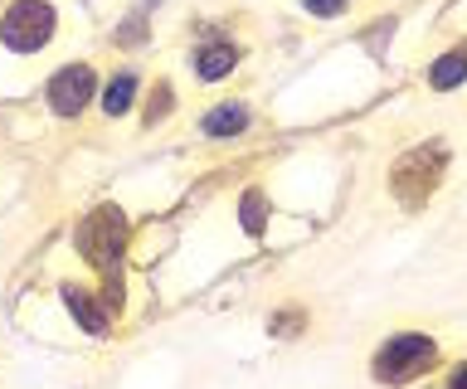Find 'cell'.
<instances>
[{"label":"cell","mask_w":467,"mask_h":389,"mask_svg":"<svg viewBox=\"0 0 467 389\" xmlns=\"http://www.w3.org/2000/svg\"><path fill=\"white\" fill-rule=\"evenodd\" d=\"M443 170H448V151L438 147V141H429V147H414V151H404L400 161H394L389 190H394L400 205H423V200L438 190Z\"/></svg>","instance_id":"6da1fadb"},{"label":"cell","mask_w":467,"mask_h":389,"mask_svg":"<svg viewBox=\"0 0 467 389\" xmlns=\"http://www.w3.org/2000/svg\"><path fill=\"white\" fill-rule=\"evenodd\" d=\"M122 249H127V214L117 205H98L78 224V253L112 278L117 263H122Z\"/></svg>","instance_id":"7a4b0ae2"},{"label":"cell","mask_w":467,"mask_h":389,"mask_svg":"<svg viewBox=\"0 0 467 389\" xmlns=\"http://www.w3.org/2000/svg\"><path fill=\"white\" fill-rule=\"evenodd\" d=\"M438 360V345L429 336H394L375 351V380L379 384H409Z\"/></svg>","instance_id":"3957f363"},{"label":"cell","mask_w":467,"mask_h":389,"mask_svg":"<svg viewBox=\"0 0 467 389\" xmlns=\"http://www.w3.org/2000/svg\"><path fill=\"white\" fill-rule=\"evenodd\" d=\"M49 35H54V5L49 0H15L10 15L0 20V39H5V49H15V54L44 49Z\"/></svg>","instance_id":"277c9868"},{"label":"cell","mask_w":467,"mask_h":389,"mask_svg":"<svg viewBox=\"0 0 467 389\" xmlns=\"http://www.w3.org/2000/svg\"><path fill=\"white\" fill-rule=\"evenodd\" d=\"M93 88H98L93 68L68 64V68H58V74L49 78V107L58 112V118H78V112L93 103Z\"/></svg>","instance_id":"5b68a950"},{"label":"cell","mask_w":467,"mask_h":389,"mask_svg":"<svg viewBox=\"0 0 467 389\" xmlns=\"http://www.w3.org/2000/svg\"><path fill=\"white\" fill-rule=\"evenodd\" d=\"M64 302H68V312H73V322H78L83 331H93V336H102L112 322V307H102V302H93L88 292H78V287H64Z\"/></svg>","instance_id":"8992f818"},{"label":"cell","mask_w":467,"mask_h":389,"mask_svg":"<svg viewBox=\"0 0 467 389\" xmlns=\"http://www.w3.org/2000/svg\"><path fill=\"white\" fill-rule=\"evenodd\" d=\"M429 83H433L438 93H448V88H458V83H467V49L443 54V59L429 68Z\"/></svg>","instance_id":"52a82bcc"},{"label":"cell","mask_w":467,"mask_h":389,"mask_svg":"<svg viewBox=\"0 0 467 389\" xmlns=\"http://www.w3.org/2000/svg\"><path fill=\"white\" fill-rule=\"evenodd\" d=\"M234 59H239V54H234V45H204L200 59H195V74L214 83V78H224L229 68H234Z\"/></svg>","instance_id":"ba28073f"},{"label":"cell","mask_w":467,"mask_h":389,"mask_svg":"<svg viewBox=\"0 0 467 389\" xmlns=\"http://www.w3.org/2000/svg\"><path fill=\"white\" fill-rule=\"evenodd\" d=\"M248 127V112L239 103H224V107H214L210 118H204V132L210 137H234V132H244Z\"/></svg>","instance_id":"9c48e42d"},{"label":"cell","mask_w":467,"mask_h":389,"mask_svg":"<svg viewBox=\"0 0 467 389\" xmlns=\"http://www.w3.org/2000/svg\"><path fill=\"white\" fill-rule=\"evenodd\" d=\"M131 97H137V78H131V74H117V78L108 83V93H102V112H108V118H122V112L131 107Z\"/></svg>","instance_id":"30bf717a"},{"label":"cell","mask_w":467,"mask_h":389,"mask_svg":"<svg viewBox=\"0 0 467 389\" xmlns=\"http://www.w3.org/2000/svg\"><path fill=\"white\" fill-rule=\"evenodd\" d=\"M244 229L248 234H263V195L258 190L244 195Z\"/></svg>","instance_id":"8fae6325"},{"label":"cell","mask_w":467,"mask_h":389,"mask_svg":"<svg viewBox=\"0 0 467 389\" xmlns=\"http://www.w3.org/2000/svg\"><path fill=\"white\" fill-rule=\"evenodd\" d=\"M171 103H175V97H171V88H166V83H161V88H156V97H151V107H146V122H161V118L171 112Z\"/></svg>","instance_id":"7c38bea8"},{"label":"cell","mask_w":467,"mask_h":389,"mask_svg":"<svg viewBox=\"0 0 467 389\" xmlns=\"http://www.w3.org/2000/svg\"><path fill=\"white\" fill-rule=\"evenodd\" d=\"M306 10H312V15H341V10L350 5V0H302Z\"/></svg>","instance_id":"4fadbf2b"},{"label":"cell","mask_w":467,"mask_h":389,"mask_svg":"<svg viewBox=\"0 0 467 389\" xmlns=\"http://www.w3.org/2000/svg\"><path fill=\"white\" fill-rule=\"evenodd\" d=\"M273 331H277V336H297V331H302V316H297V312H283V316L273 322Z\"/></svg>","instance_id":"5bb4252c"},{"label":"cell","mask_w":467,"mask_h":389,"mask_svg":"<svg viewBox=\"0 0 467 389\" xmlns=\"http://www.w3.org/2000/svg\"><path fill=\"white\" fill-rule=\"evenodd\" d=\"M448 389H467V365L458 370V374H452V380H448Z\"/></svg>","instance_id":"9a60e30c"}]
</instances>
